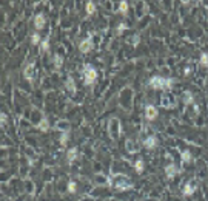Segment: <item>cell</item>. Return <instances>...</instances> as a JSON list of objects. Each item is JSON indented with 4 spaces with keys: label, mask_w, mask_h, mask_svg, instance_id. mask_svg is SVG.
Segmentation results:
<instances>
[{
    "label": "cell",
    "mask_w": 208,
    "mask_h": 201,
    "mask_svg": "<svg viewBox=\"0 0 208 201\" xmlns=\"http://www.w3.org/2000/svg\"><path fill=\"white\" fill-rule=\"evenodd\" d=\"M174 84V79H165V77H162V76H153L150 79V85L154 88V90H170L171 87H173Z\"/></svg>",
    "instance_id": "cell-1"
},
{
    "label": "cell",
    "mask_w": 208,
    "mask_h": 201,
    "mask_svg": "<svg viewBox=\"0 0 208 201\" xmlns=\"http://www.w3.org/2000/svg\"><path fill=\"white\" fill-rule=\"evenodd\" d=\"M83 77H85V85H93L97 79V70L91 65H85L83 68Z\"/></svg>",
    "instance_id": "cell-2"
},
{
    "label": "cell",
    "mask_w": 208,
    "mask_h": 201,
    "mask_svg": "<svg viewBox=\"0 0 208 201\" xmlns=\"http://www.w3.org/2000/svg\"><path fill=\"white\" fill-rule=\"evenodd\" d=\"M113 186L116 189H120V190H126V189H131L133 184H131V181L123 176V175H119V176H116V181L113 182Z\"/></svg>",
    "instance_id": "cell-3"
},
{
    "label": "cell",
    "mask_w": 208,
    "mask_h": 201,
    "mask_svg": "<svg viewBox=\"0 0 208 201\" xmlns=\"http://www.w3.org/2000/svg\"><path fill=\"white\" fill-rule=\"evenodd\" d=\"M196 187H197V184H196V179H191V181H188L187 184L184 186V189H182V194H184L185 197H190V195H193L194 192H196Z\"/></svg>",
    "instance_id": "cell-4"
},
{
    "label": "cell",
    "mask_w": 208,
    "mask_h": 201,
    "mask_svg": "<svg viewBox=\"0 0 208 201\" xmlns=\"http://www.w3.org/2000/svg\"><path fill=\"white\" fill-rule=\"evenodd\" d=\"M145 116H147L148 121H154L156 118L159 116L157 108H156L154 105H147V107H145Z\"/></svg>",
    "instance_id": "cell-5"
},
{
    "label": "cell",
    "mask_w": 208,
    "mask_h": 201,
    "mask_svg": "<svg viewBox=\"0 0 208 201\" xmlns=\"http://www.w3.org/2000/svg\"><path fill=\"white\" fill-rule=\"evenodd\" d=\"M23 76L25 79L30 82V84H32V80H34V62L28 63V65L25 67V71H23Z\"/></svg>",
    "instance_id": "cell-6"
},
{
    "label": "cell",
    "mask_w": 208,
    "mask_h": 201,
    "mask_svg": "<svg viewBox=\"0 0 208 201\" xmlns=\"http://www.w3.org/2000/svg\"><path fill=\"white\" fill-rule=\"evenodd\" d=\"M91 48H93V42H91V39H85V40H82L79 43V50L82 51V53H88V51H91Z\"/></svg>",
    "instance_id": "cell-7"
},
{
    "label": "cell",
    "mask_w": 208,
    "mask_h": 201,
    "mask_svg": "<svg viewBox=\"0 0 208 201\" xmlns=\"http://www.w3.org/2000/svg\"><path fill=\"white\" fill-rule=\"evenodd\" d=\"M143 145H145L147 149H154L157 145V138H156V136H153V135L148 136V138L143 141Z\"/></svg>",
    "instance_id": "cell-8"
},
{
    "label": "cell",
    "mask_w": 208,
    "mask_h": 201,
    "mask_svg": "<svg viewBox=\"0 0 208 201\" xmlns=\"http://www.w3.org/2000/svg\"><path fill=\"white\" fill-rule=\"evenodd\" d=\"M43 25H45V16L43 14H37V16L34 17V26L37 30H42Z\"/></svg>",
    "instance_id": "cell-9"
},
{
    "label": "cell",
    "mask_w": 208,
    "mask_h": 201,
    "mask_svg": "<svg viewBox=\"0 0 208 201\" xmlns=\"http://www.w3.org/2000/svg\"><path fill=\"white\" fill-rule=\"evenodd\" d=\"M176 173H177V167L174 166V164H170V166L165 167V175H167L168 178H173Z\"/></svg>",
    "instance_id": "cell-10"
},
{
    "label": "cell",
    "mask_w": 208,
    "mask_h": 201,
    "mask_svg": "<svg viewBox=\"0 0 208 201\" xmlns=\"http://www.w3.org/2000/svg\"><path fill=\"white\" fill-rule=\"evenodd\" d=\"M77 158V149L76 147H73V149H69L68 152H66V161L71 164V162H73L74 159Z\"/></svg>",
    "instance_id": "cell-11"
},
{
    "label": "cell",
    "mask_w": 208,
    "mask_h": 201,
    "mask_svg": "<svg viewBox=\"0 0 208 201\" xmlns=\"http://www.w3.org/2000/svg\"><path fill=\"white\" fill-rule=\"evenodd\" d=\"M66 88H68V91H71L73 95L76 93V84H74V79L71 77V76L66 79Z\"/></svg>",
    "instance_id": "cell-12"
},
{
    "label": "cell",
    "mask_w": 208,
    "mask_h": 201,
    "mask_svg": "<svg viewBox=\"0 0 208 201\" xmlns=\"http://www.w3.org/2000/svg\"><path fill=\"white\" fill-rule=\"evenodd\" d=\"M143 169H145V162H143V159H137L134 162V170L137 173H142Z\"/></svg>",
    "instance_id": "cell-13"
},
{
    "label": "cell",
    "mask_w": 208,
    "mask_h": 201,
    "mask_svg": "<svg viewBox=\"0 0 208 201\" xmlns=\"http://www.w3.org/2000/svg\"><path fill=\"white\" fill-rule=\"evenodd\" d=\"M39 129L42 132H46L49 129V122H48V118H42V121L39 122Z\"/></svg>",
    "instance_id": "cell-14"
},
{
    "label": "cell",
    "mask_w": 208,
    "mask_h": 201,
    "mask_svg": "<svg viewBox=\"0 0 208 201\" xmlns=\"http://www.w3.org/2000/svg\"><path fill=\"white\" fill-rule=\"evenodd\" d=\"M180 158H182L184 162H190V161L193 159V156H191V153H190V150H184L182 153H180Z\"/></svg>",
    "instance_id": "cell-15"
},
{
    "label": "cell",
    "mask_w": 208,
    "mask_h": 201,
    "mask_svg": "<svg viewBox=\"0 0 208 201\" xmlns=\"http://www.w3.org/2000/svg\"><path fill=\"white\" fill-rule=\"evenodd\" d=\"M184 102L185 104H193L194 102V98H193V95L190 93V91H185L184 93Z\"/></svg>",
    "instance_id": "cell-16"
},
{
    "label": "cell",
    "mask_w": 208,
    "mask_h": 201,
    "mask_svg": "<svg viewBox=\"0 0 208 201\" xmlns=\"http://www.w3.org/2000/svg\"><path fill=\"white\" fill-rule=\"evenodd\" d=\"M94 11H96V5L93 2H88L86 3V14L91 16V14H94Z\"/></svg>",
    "instance_id": "cell-17"
},
{
    "label": "cell",
    "mask_w": 208,
    "mask_h": 201,
    "mask_svg": "<svg viewBox=\"0 0 208 201\" xmlns=\"http://www.w3.org/2000/svg\"><path fill=\"white\" fill-rule=\"evenodd\" d=\"M68 139H69V133L68 132H65V133H62V136H60V145H66V142H68Z\"/></svg>",
    "instance_id": "cell-18"
},
{
    "label": "cell",
    "mask_w": 208,
    "mask_h": 201,
    "mask_svg": "<svg viewBox=\"0 0 208 201\" xmlns=\"http://www.w3.org/2000/svg\"><path fill=\"white\" fill-rule=\"evenodd\" d=\"M119 11L122 13V14H126L128 13V3L125 2V0H122L120 2V6H119Z\"/></svg>",
    "instance_id": "cell-19"
},
{
    "label": "cell",
    "mask_w": 208,
    "mask_h": 201,
    "mask_svg": "<svg viewBox=\"0 0 208 201\" xmlns=\"http://www.w3.org/2000/svg\"><path fill=\"white\" fill-rule=\"evenodd\" d=\"M201 65H204V67L208 68V54L207 53H202L201 54Z\"/></svg>",
    "instance_id": "cell-20"
},
{
    "label": "cell",
    "mask_w": 208,
    "mask_h": 201,
    "mask_svg": "<svg viewBox=\"0 0 208 201\" xmlns=\"http://www.w3.org/2000/svg\"><path fill=\"white\" fill-rule=\"evenodd\" d=\"M76 189H77V184H76L74 181H69L68 182V192H69V194H74Z\"/></svg>",
    "instance_id": "cell-21"
},
{
    "label": "cell",
    "mask_w": 208,
    "mask_h": 201,
    "mask_svg": "<svg viewBox=\"0 0 208 201\" xmlns=\"http://www.w3.org/2000/svg\"><path fill=\"white\" fill-rule=\"evenodd\" d=\"M62 62H63L62 56H59V54H54V63H56V67H57V68L62 67Z\"/></svg>",
    "instance_id": "cell-22"
},
{
    "label": "cell",
    "mask_w": 208,
    "mask_h": 201,
    "mask_svg": "<svg viewBox=\"0 0 208 201\" xmlns=\"http://www.w3.org/2000/svg\"><path fill=\"white\" fill-rule=\"evenodd\" d=\"M39 42H40V36H39L37 33H34V34L31 36V43H32V45H37Z\"/></svg>",
    "instance_id": "cell-23"
},
{
    "label": "cell",
    "mask_w": 208,
    "mask_h": 201,
    "mask_svg": "<svg viewBox=\"0 0 208 201\" xmlns=\"http://www.w3.org/2000/svg\"><path fill=\"white\" fill-rule=\"evenodd\" d=\"M42 50L43 51H48L49 50V40L48 39H43L42 40Z\"/></svg>",
    "instance_id": "cell-24"
},
{
    "label": "cell",
    "mask_w": 208,
    "mask_h": 201,
    "mask_svg": "<svg viewBox=\"0 0 208 201\" xmlns=\"http://www.w3.org/2000/svg\"><path fill=\"white\" fill-rule=\"evenodd\" d=\"M125 30H126V23H119V26H117V36H120Z\"/></svg>",
    "instance_id": "cell-25"
},
{
    "label": "cell",
    "mask_w": 208,
    "mask_h": 201,
    "mask_svg": "<svg viewBox=\"0 0 208 201\" xmlns=\"http://www.w3.org/2000/svg\"><path fill=\"white\" fill-rule=\"evenodd\" d=\"M0 119H2V127L6 124V121H8V118H6V115L5 113H2V115H0Z\"/></svg>",
    "instance_id": "cell-26"
},
{
    "label": "cell",
    "mask_w": 208,
    "mask_h": 201,
    "mask_svg": "<svg viewBox=\"0 0 208 201\" xmlns=\"http://www.w3.org/2000/svg\"><path fill=\"white\" fill-rule=\"evenodd\" d=\"M137 40H139V36H134L133 37V45H137Z\"/></svg>",
    "instance_id": "cell-27"
},
{
    "label": "cell",
    "mask_w": 208,
    "mask_h": 201,
    "mask_svg": "<svg viewBox=\"0 0 208 201\" xmlns=\"http://www.w3.org/2000/svg\"><path fill=\"white\" fill-rule=\"evenodd\" d=\"M191 73V68H185V71H184V74H190Z\"/></svg>",
    "instance_id": "cell-28"
},
{
    "label": "cell",
    "mask_w": 208,
    "mask_h": 201,
    "mask_svg": "<svg viewBox=\"0 0 208 201\" xmlns=\"http://www.w3.org/2000/svg\"><path fill=\"white\" fill-rule=\"evenodd\" d=\"M207 11H208V8H207Z\"/></svg>",
    "instance_id": "cell-29"
}]
</instances>
